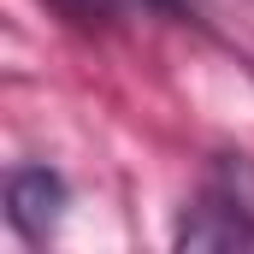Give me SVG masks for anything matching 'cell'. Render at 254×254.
Here are the masks:
<instances>
[{
  "label": "cell",
  "mask_w": 254,
  "mask_h": 254,
  "mask_svg": "<svg viewBox=\"0 0 254 254\" xmlns=\"http://www.w3.org/2000/svg\"><path fill=\"white\" fill-rule=\"evenodd\" d=\"M178 249H254V172L219 166L178 225Z\"/></svg>",
  "instance_id": "cell-1"
},
{
  "label": "cell",
  "mask_w": 254,
  "mask_h": 254,
  "mask_svg": "<svg viewBox=\"0 0 254 254\" xmlns=\"http://www.w3.org/2000/svg\"><path fill=\"white\" fill-rule=\"evenodd\" d=\"M6 213L30 243H48L65 213V178L48 172V166H18L12 184H6Z\"/></svg>",
  "instance_id": "cell-2"
},
{
  "label": "cell",
  "mask_w": 254,
  "mask_h": 254,
  "mask_svg": "<svg viewBox=\"0 0 254 254\" xmlns=\"http://www.w3.org/2000/svg\"><path fill=\"white\" fill-rule=\"evenodd\" d=\"M54 12H65L71 24H83V30H101V24H113L119 18V0H48Z\"/></svg>",
  "instance_id": "cell-3"
}]
</instances>
